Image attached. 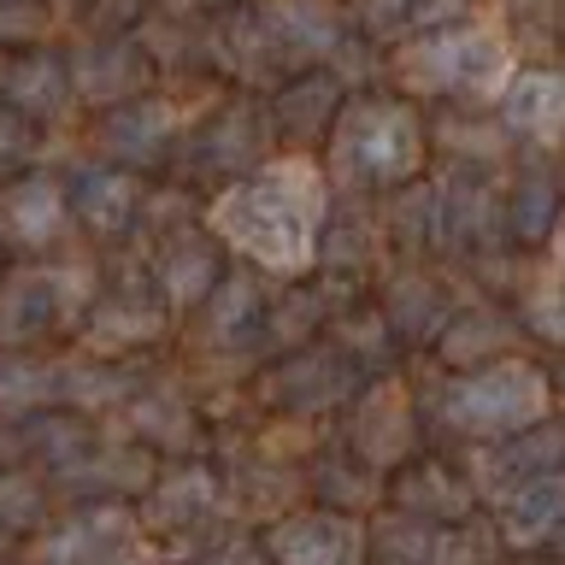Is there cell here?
Listing matches in <instances>:
<instances>
[{"label": "cell", "mask_w": 565, "mask_h": 565, "mask_svg": "<svg viewBox=\"0 0 565 565\" xmlns=\"http://www.w3.org/2000/svg\"><path fill=\"white\" fill-rule=\"evenodd\" d=\"M30 130H35V124H24L12 106H0V171H12L18 159L30 153Z\"/></svg>", "instance_id": "cell-26"}, {"label": "cell", "mask_w": 565, "mask_h": 565, "mask_svg": "<svg viewBox=\"0 0 565 565\" xmlns=\"http://www.w3.org/2000/svg\"><path fill=\"white\" fill-rule=\"evenodd\" d=\"M501 536L512 547H542L565 536V471L530 477L501 501Z\"/></svg>", "instance_id": "cell-14"}, {"label": "cell", "mask_w": 565, "mask_h": 565, "mask_svg": "<svg viewBox=\"0 0 565 565\" xmlns=\"http://www.w3.org/2000/svg\"><path fill=\"white\" fill-rule=\"evenodd\" d=\"M360 524L342 512H300L271 530V565H360Z\"/></svg>", "instance_id": "cell-12"}, {"label": "cell", "mask_w": 565, "mask_h": 565, "mask_svg": "<svg viewBox=\"0 0 565 565\" xmlns=\"http://www.w3.org/2000/svg\"><path fill=\"white\" fill-rule=\"evenodd\" d=\"M71 218L77 212H71V189L60 177L24 171L0 189V242H12V247H53Z\"/></svg>", "instance_id": "cell-10"}, {"label": "cell", "mask_w": 565, "mask_h": 565, "mask_svg": "<svg viewBox=\"0 0 565 565\" xmlns=\"http://www.w3.org/2000/svg\"><path fill=\"white\" fill-rule=\"evenodd\" d=\"M360 30L371 35V42L418 35V0H360Z\"/></svg>", "instance_id": "cell-22"}, {"label": "cell", "mask_w": 565, "mask_h": 565, "mask_svg": "<svg viewBox=\"0 0 565 565\" xmlns=\"http://www.w3.org/2000/svg\"><path fill=\"white\" fill-rule=\"evenodd\" d=\"M342 106H348L342 83H335L324 65L300 71V77H282L277 95H271V136H282V141H318V136L335 130Z\"/></svg>", "instance_id": "cell-11"}, {"label": "cell", "mask_w": 565, "mask_h": 565, "mask_svg": "<svg viewBox=\"0 0 565 565\" xmlns=\"http://www.w3.org/2000/svg\"><path fill=\"white\" fill-rule=\"evenodd\" d=\"M177 130H183V113H177V100L166 95H136L124 106H106L100 124H95V141L100 153L113 159V166H153V159L171 153Z\"/></svg>", "instance_id": "cell-6"}, {"label": "cell", "mask_w": 565, "mask_h": 565, "mask_svg": "<svg viewBox=\"0 0 565 565\" xmlns=\"http://www.w3.org/2000/svg\"><path fill=\"white\" fill-rule=\"evenodd\" d=\"M153 282L166 289V300H171V307H189V300H206V295L224 282V271H218V242H206L201 230H177V236H171L166 247H159Z\"/></svg>", "instance_id": "cell-15"}, {"label": "cell", "mask_w": 565, "mask_h": 565, "mask_svg": "<svg viewBox=\"0 0 565 565\" xmlns=\"http://www.w3.org/2000/svg\"><path fill=\"white\" fill-rule=\"evenodd\" d=\"M65 282L71 277H18L7 289V324L12 330H42L47 318H60L71 300H77Z\"/></svg>", "instance_id": "cell-18"}, {"label": "cell", "mask_w": 565, "mask_h": 565, "mask_svg": "<svg viewBox=\"0 0 565 565\" xmlns=\"http://www.w3.org/2000/svg\"><path fill=\"white\" fill-rule=\"evenodd\" d=\"M512 53L507 35L494 24H454L436 35H413L395 53V77L406 95H430V100H501L512 83Z\"/></svg>", "instance_id": "cell-3"}, {"label": "cell", "mask_w": 565, "mask_h": 565, "mask_svg": "<svg viewBox=\"0 0 565 565\" xmlns=\"http://www.w3.org/2000/svg\"><path fill=\"white\" fill-rule=\"evenodd\" d=\"M212 477L206 471H177L171 483H159V494H153V519L159 524H194V512H206L212 507Z\"/></svg>", "instance_id": "cell-20"}, {"label": "cell", "mask_w": 565, "mask_h": 565, "mask_svg": "<svg viewBox=\"0 0 565 565\" xmlns=\"http://www.w3.org/2000/svg\"><path fill=\"white\" fill-rule=\"evenodd\" d=\"M53 24L47 0H0V47H42V35Z\"/></svg>", "instance_id": "cell-21"}, {"label": "cell", "mask_w": 565, "mask_h": 565, "mask_svg": "<svg viewBox=\"0 0 565 565\" xmlns=\"http://www.w3.org/2000/svg\"><path fill=\"white\" fill-rule=\"evenodd\" d=\"M77 100V77L71 60L53 47H18L0 53V106H12L24 124H53Z\"/></svg>", "instance_id": "cell-7"}, {"label": "cell", "mask_w": 565, "mask_h": 565, "mask_svg": "<svg viewBox=\"0 0 565 565\" xmlns=\"http://www.w3.org/2000/svg\"><path fill=\"white\" fill-rule=\"evenodd\" d=\"M330 171L353 189H406L424 171V118L401 95H360L330 130Z\"/></svg>", "instance_id": "cell-2"}, {"label": "cell", "mask_w": 565, "mask_h": 565, "mask_svg": "<svg viewBox=\"0 0 565 565\" xmlns=\"http://www.w3.org/2000/svg\"><path fill=\"white\" fill-rule=\"evenodd\" d=\"M259 24L289 77L330 65L348 47V18L335 0H259Z\"/></svg>", "instance_id": "cell-5"}, {"label": "cell", "mask_w": 565, "mask_h": 565, "mask_svg": "<svg viewBox=\"0 0 565 565\" xmlns=\"http://www.w3.org/2000/svg\"><path fill=\"white\" fill-rule=\"evenodd\" d=\"M542 413H547V383L536 365H519V360L471 371L441 401V418L466 436H524L536 430Z\"/></svg>", "instance_id": "cell-4"}, {"label": "cell", "mask_w": 565, "mask_h": 565, "mask_svg": "<svg viewBox=\"0 0 565 565\" xmlns=\"http://www.w3.org/2000/svg\"><path fill=\"white\" fill-rule=\"evenodd\" d=\"M130 547V519L124 512H83L42 547V565H113Z\"/></svg>", "instance_id": "cell-16"}, {"label": "cell", "mask_w": 565, "mask_h": 565, "mask_svg": "<svg viewBox=\"0 0 565 565\" xmlns=\"http://www.w3.org/2000/svg\"><path fill=\"white\" fill-rule=\"evenodd\" d=\"M212 295H218V312H212V330L218 335H236V330H247L259 318V289L247 277H224Z\"/></svg>", "instance_id": "cell-23"}, {"label": "cell", "mask_w": 565, "mask_h": 565, "mask_svg": "<svg viewBox=\"0 0 565 565\" xmlns=\"http://www.w3.org/2000/svg\"><path fill=\"white\" fill-rule=\"evenodd\" d=\"M71 212H77V224L88 236H124V230L136 224L141 212V183L124 166H83L71 177Z\"/></svg>", "instance_id": "cell-13"}, {"label": "cell", "mask_w": 565, "mask_h": 565, "mask_svg": "<svg viewBox=\"0 0 565 565\" xmlns=\"http://www.w3.org/2000/svg\"><path fill=\"white\" fill-rule=\"evenodd\" d=\"M559 277H565V230H559Z\"/></svg>", "instance_id": "cell-28"}, {"label": "cell", "mask_w": 565, "mask_h": 565, "mask_svg": "<svg viewBox=\"0 0 565 565\" xmlns=\"http://www.w3.org/2000/svg\"><path fill=\"white\" fill-rule=\"evenodd\" d=\"M454 24H471V0H418V35H436Z\"/></svg>", "instance_id": "cell-25"}, {"label": "cell", "mask_w": 565, "mask_h": 565, "mask_svg": "<svg viewBox=\"0 0 565 565\" xmlns=\"http://www.w3.org/2000/svg\"><path fill=\"white\" fill-rule=\"evenodd\" d=\"M71 77H77V100L106 113V106L148 95L153 53H148V42H136V35H95V42H83V53L71 60Z\"/></svg>", "instance_id": "cell-8"}, {"label": "cell", "mask_w": 565, "mask_h": 565, "mask_svg": "<svg viewBox=\"0 0 565 565\" xmlns=\"http://www.w3.org/2000/svg\"><path fill=\"white\" fill-rule=\"evenodd\" d=\"M53 371H42V365H7L0 371V406H24V401H35V395H47V383Z\"/></svg>", "instance_id": "cell-24"}, {"label": "cell", "mask_w": 565, "mask_h": 565, "mask_svg": "<svg viewBox=\"0 0 565 565\" xmlns=\"http://www.w3.org/2000/svg\"><path fill=\"white\" fill-rule=\"evenodd\" d=\"M494 113H501V130L530 141V148H565V71H547V65L512 71Z\"/></svg>", "instance_id": "cell-9"}, {"label": "cell", "mask_w": 565, "mask_h": 565, "mask_svg": "<svg viewBox=\"0 0 565 565\" xmlns=\"http://www.w3.org/2000/svg\"><path fill=\"white\" fill-rule=\"evenodd\" d=\"M189 7H224V12H242V7H254V0H189Z\"/></svg>", "instance_id": "cell-27"}, {"label": "cell", "mask_w": 565, "mask_h": 565, "mask_svg": "<svg viewBox=\"0 0 565 565\" xmlns=\"http://www.w3.org/2000/svg\"><path fill=\"white\" fill-rule=\"evenodd\" d=\"M554 218H559V189L547 177H524L512 189V236L542 242V236H554Z\"/></svg>", "instance_id": "cell-19"}, {"label": "cell", "mask_w": 565, "mask_h": 565, "mask_svg": "<svg viewBox=\"0 0 565 565\" xmlns=\"http://www.w3.org/2000/svg\"><path fill=\"white\" fill-rule=\"evenodd\" d=\"M194 141H206V148H201V153H206V166L230 171V166H242V159L254 153L259 141H271V130H265V113H259V106H247V100H242V106H224V113L212 118Z\"/></svg>", "instance_id": "cell-17"}, {"label": "cell", "mask_w": 565, "mask_h": 565, "mask_svg": "<svg viewBox=\"0 0 565 565\" xmlns=\"http://www.w3.org/2000/svg\"><path fill=\"white\" fill-rule=\"evenodd\" d=\"M330 212V183L307 153L265 159L247 177H236L218 201H212V236L236 247L265 271H307L318 259V236H324Z\"/></svg>", "instance_id": "cell-1"}]
</instances>
